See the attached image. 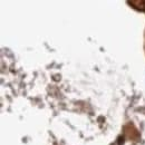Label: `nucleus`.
Returning <instances> with one entry per match:
<instances>
[]
</instances>
